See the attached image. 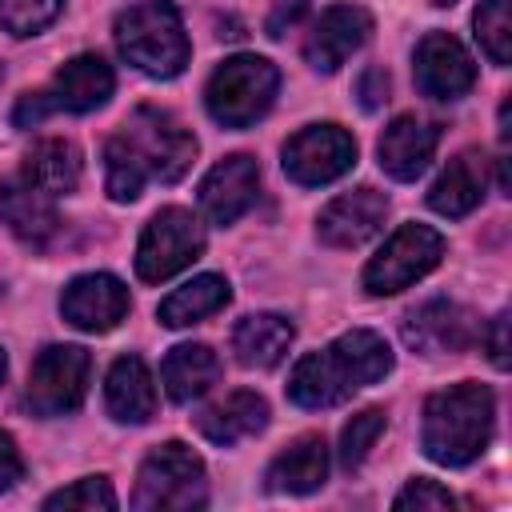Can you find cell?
I'll return each mask as SVG.
<instances>
[{"mask_svg": "<svg viewBox=\"0 0 512 512\" xmlns=\"http://www.w3.org/2000/svg\"><path fill=\"white\" fill-rule=\"evenodd\" d=\"M216 376H220V356L208 344H176L160 364L164 392L176 404H188V400L204 396L216 384Z\"/></svg>", "mask_w": 512, "mask_h": 512, "instance_id": "obj_26", "label": "cell"}, {"mask_svg": "<svg viewBox=\"0 0 512 512\" xmlns=\"http://www.w3.org/2000/svg\"><path fill=\"white\" fill-rule=\"evenodd\" d=\"M196 428H200L212 444L232 448V444H240V440H248V436H256V432L268 428V400H264L260 392L240 388V392L224 396L220 404L204 408V412L196 416Z\"/></svg>", "mask_w": 512, "mask_h": 512, "instance_id": "obj_23", "label": "cell"}, {"mask_svg": "<svg viewBox=\"0 0 512 512\" xmlns=\"http://www.w3.org/2000/svg\"><path fill=\"white\" fill-rule=\"evenodd\" d=\"M296 340V328L280 312H252L232 328V352L244 368H276Z\"/></svg>", "mask_w": 512, "mask_h": 512, "instance_id": "obj_24", "label": "cell"}, {"mask_svg": "<svg viewBox=\"0 0 512 512\" xmlns=\"http://www.w3.org/2000/svg\"><path fill=\"white\" fill-rule=\"evenodd\" d=\"M368 36H372V16L360 4H332L312 24L304 40V60L316 72H336L356 48H364Z\"/></svg>", "mask_w": 512, "mask_h": 512, "instance_id": "obj_17", "label": "cell"}, {"mask_svg": "<svg viewBox=\"0 0 512 512\" xmlns=\"http://www.w3.org/2000/svg\"><path fill=\"white\" fill-rule=\"evenodd\" d=\"M416 88L432 100H460L476 84V64L468 48L448 32H424L412 56Z\"/></svg>", "mask_w": 512, "mask_h": 512, "instance_id": "obj_13", "label": "cell"}, {"mask_svg": "<svg viewBox=\"0 0 512 512\" xmlns=\"http://www.w3.org/2000/svg\"><path fill=\"white\" fill-rule=\"evenodd\" d=\"M392 372V348L372 328H352L336 336L328 348L296 360L288 376V400L300 408H332L352 392L384 380Z\"/></svg>", "mask_w": 512, "mask_h": 512, "instance_id": "obj_2", "label": "cell"}, {"mask_svg": "<svg viewBox=\"0 0 512 512\" xmlns=\"http://www.w3.org/2000/svg\"><path fill=\"white\" fill-rule=\"evenodd\" d=\"M432 4H436V8H452L456 0H432Z\"/></svg>", "mask_w": 512, "mask_h": 512, "instance_id": "obj_37", "label": "cell"}, {"mask_svg": "<svg viewBox=\"0 0 512 512\" xmlns=\"http://www.w3.org/2000/svg\"><path fill=\"white\" fill-rule=\"evenodd\" d=\"M384 424H388V412H384V408H364V412H356V416L344 424V432H340V464H344L348 472L368 460V452L376 448Z\"/></svg>", "mask_w": 512, "mask_h": 512, "instance_id": "obj_29", "label": "cell"}, {"mask_svg": "<svg viewBox=\"0 0 512 512\" xmlns=\"http://www.w3.org/2000/svg\"><path fill=\"white\" fill-rule=\"evenodd\" d=\"M488 360L504 372L508 368V312H496L492 320H488Z\"/></svg>", "mask_w": 512, "mask_h": 512, "instance_id": "obj_35", "label": "cell"}, {"mask_svg": "<svg viewBox=\"0 0 512 512\" xmlns=\"http://www.w3.org/2000/svg\"><path fill=\"white\" fill-rule=\"evenodd\" d=\"M128 304V288L112 272H84L60 292V312L80 332H112L128 316Z\"/></svg>", "mask_w": 512, "mask_h": 512, "instance_id": "obj_15", "label": "cell"}, {"mask_svg": "<svg viewBox=\"0 0 512 512\" xmlns=\"http://www.w3.org/2000/svg\"><path fill=\"white\" fill-rule=\"evenodd\" d=\"M328 480V444L316 432L296 436L264 472L268 492H288V496H308L324 488Z\"/></svg>", "mask_w": 512, "mask_h": 512, "instance_id": "obj_21", "label": "cell"}, {"mask_svg": "<svg viewBox=\"0 0 512 512\" xmlns=\"http://www.w3.org/2000/svg\"><path fill=\"white\" fill-rule=\"evenodd\" d=\"M444 256V236L432 224H400L384 248L364 264V292L368 296H396L404 288H412L420 276H428Z\"/></svg>", "mask_w": 512, "mask_h": 512, "instance_id": "obj_8", "label": "cell"}, {"mask_svg": "<svg viewBox=\"0 0 512 512\" xmlns=\"http://www.w3.org/2000/svg\"><path fill=\"white\" fill-rule=\"evenodd\" d=\"M132 504L140 512H192V508H204L208 504L204 460L180 440L156 444L144 456L140 472H136Z\"/></svg>", "mask_w": 512, "mask_h": 512, "instance_id": "obj_5", "label": "cell"}, {"mask_svg": "<svg viewBox=\"0 0 512 512\" xmlns=\"http://www.w3.org/2000/svg\"><path fill=\"white\" fill-rule=\"evenodd\" d=\"M112 88H116L112 64H108L104 56H96V52H80V56H72V60L52 76L48 88L20 96L12 120H16L20 128H28V124L44 120L48 112H92V108L108 104Z\"/></svg>", "mask_w": 512, "mask_h": 512, "instance_id": "obj_7", "label": "cell"}, {"mask_svg": "<svg viewBox=\"0 0 512 512\" xmlns=\"http://www.w3.org/2000/svg\"><path fill=\"white\" fill-rule=\"evenodd\" d=\"M204 252V224L188 208H160L136 244V276L144 284H160L184 272Z\"/></svg>", "mask_w": 512, "mask_h": 512, "instance_id": "obj_9", "label": "cell"}, {"mask_svg": "<svg viewBox=\"0 0 512 512\" xmlns=\"http://www.w3.org/2000/svg\"><path fill=\"white\" fill-rule=\"evenodd\" d=\"M400 336L420 356H452L468 352L480 340V324L456 300H424L400 320Z\"/></svg>", "mask_w": 512, "mask_h": 512, "instance_id": "obj_12", "label": "cell"}, {"mask_svg": "<svg viewBox=\"0 0 512 512\" xmlns=\"http://www.w3.org/2000/svg\"><path fill=\"white\" fill-rule=\"evenodd\" d=\"M260 192V164L256 156L248 152H236V156H224L220 164L208 168V176L200 180V208L212 224H236L252 200Z\"/></svg>", "mask_w": 512, "mask_h": 512, "instance_id": "obj_16", "label": "cell"}, {"mask_svg": "<svg viewBox=\"0 0 512 512\" xmlns=\"http://www.w3.org/2000/svg\"><path fill=\"white\" fill-rule=\"evenodd\" d=\"M280 164L292 184L320 188V184L340 180L356 164V140L340 124H308L296 136H288Z\"/></svg>", "mask_w": 512, "mask_h": 512, "instance_id": "obj_11", "label": "cell"}, {"mask_svg": "<svg viewBox=\"0 0 512 512\" xmlns=\"http://www.w3.org/2000/svg\"><path fill=\"white\" fill-rule=\"evenodd\" d=\"M196 160V136L164 108H136L104 144V188L116 204H132L144 184H176Z\"/></svg>", "mask_w": 512, "mask_h": 512, "instance_id": "obj_1", "label": "cell"}, {"mask_svg": "<svg viewBox=\"0 0 512 512\" xmlns=\"http://www.w3.org/2000/svg\"><path fill=\"white\" fill-rule=\"evenodd\" d=\"M64 0H0V28L12 36H36L60 16Z\"/></svg>", "mask_w": 512, "mask_h": 512, "instance_id": "obj_31", "label": "cell"}, {"mask_svg": "<svg viewBox=\"0 0 512 512\" xmlns=\"http://www.w3.org/2000/svg\"><path fill=\"white\" fill-rule=\"evenodd\" d=\"M384 216H388V196L372 184H360V188L336 196L316 216V236L328 248H360L384 228Z\"/></svg>", "mask_w": 512, "mask_h": 512, "instance_id": "obj_14", "label": "cell"}, {"mask_svg": "<svg viewBox=\"0 0 512 512\" xmlns=\"http://www.w3.org/2000/svg\"><path fill=\"white\" fill-rule=\"evenodd\" d=\"M104 404L116 424H144L156 412V384L140 356H120L104 380Z\"/></svg>", "mask_w": 512, "mask_h": 512, "instance_id": "obj_22", "label": "cell"}, {"mask_svg": "<svg viewBox=\"0 0 512 512\" xmlns=\"http://www.w3.org/2000/svg\"><path fill=\"white\" fill-rule=\"evenodd\" d=\"M276 88H280L276 64L264 60V56L240 52V56H228L208 76L204 104H208V116L216 124H224V128H248V124H256L272 108Z\"/></svg>", "mask_w": 512, "mask_h": 512, "instance_id": "obj_6", "label": "cell"}, {"mask_svg": "<svg viewBox=\"0 0 512 512\" xmlns=\"http://www.w3.org/2000/svg\"><path fill=\"white\" fill-rule=\"evenodd\" d=\"M436 140H440L436 124H424L420 116H396V120L384 128L380 144H376L380 168H384L392 180H416V176L428 168V160H432V152H436Z\"/></svg>", "mask_w": 512, "mask_h": 512, "instance_id": "obj_20", "label": "cell"}, {"mask_svg": "<svg viewBox=\"0 0 512 512\" xmlns=\"http://www.w3.org/2000/svg\"><path fill=\"white\" fill-rule=\"evenodd\" d=\"M0 220L28 248H48V240L60 232L56 196H48L44 188H36L24 172H16V176H8L0 184Z\"/></svg>", "mask_w": 512, "mask_h": 512, "instance_id": "obj_18", "label": "cell"}, {"mask_svg": "<svg viewBox=\"0 0 512 512\" xmlns=\"http://www.w3.org/2000/svg\"><path fill=\"white\" fill-rule=\"evenodd\" d=\"M360 104L364 108H376L380 100H388V72L384 68H368L364 76H360Z\"/></svg>", "mask_w": 512, "mask_h": 512, "instance_id": "obj_36", "label": "cell"}, {"mask_svg": "<svg viewBox=\"0 0 512 512\" xmlns=\"http://www.w3.org/2000/svg\"><path fill=\"white\" fill-rule=\"evenodd\" d=\"M304 8H308V0H276L272 4V12H268V20H264V28H268V36L272 40H280L300 16H304Z\"/></svg>", "mask_w": 512, "mask_h": 512, "instance_id": "obj_33", "label": "cell"}, {"mask_svg": "<svg viewBox=\"0 0 512 512\" xmlns=\"http://www.w3.org/2000/svg\"><path fill=\"white\" fill-rule=\"evenodd\" d=\"M4 368H8V360H4V348H0V380H4Z\"/></svg>", "mask_w": 512, "mask_h": 512, "instance_id": "obj_38", "label": "cell"}, {"mask_svg": "<svg viewBox=\"0 0 512 512\" xmlns=\"http://www.w3.org/2000/svg\"><path fill=\"white\" fill-rule=\"evenodd\" d=\"M472 28L492 64H512V0H480Z\"/></svg>", "mask_w": 512, "mask_h": 512, "instance_id": "obj_28", "label": "cell"}, {"mask_svg": "<svg viewBox=\"0 0 512 512\" xmlns=\"http://www.w3.org/2000/svg\"><path fill=\"white\" fill-rule=\"evenodd\" d=\"M228 300H232L228 280L216 276V272H204V276H192L188 284L172 288V292L160 300L156 320H160L164 328H188V324H200L204 316L220 312Z\"/></svg>", "mask_w": 512, "mask_h": 512, "instance_id": "obj_25", "label": "cell"}, {"mask_svg": "<svg viewBox=\"0 0 512 512\" xmlns=\"http://www.w3.org/2000/svg\"><path fill=\"white\" fill-rule=\"evenodd\" d=\"M20 172L36 188H44L48 196H68L80 184V148L72 140H64V136L36 140L32 152L24 156V168Z\"/></svg>", "mask_w": 512, "mask_h": 512, "instance_id": "obj_27", "label": "cell"}, {"mask_svg": "<svg viewBox=\"0 0 512 512\" xmlns=\"http://www.w3.org/2000/svg\"><path fill=\"white\" fill-rule=\"evenodd\" d=\"M116 48L120 56L152 80H172L184 72L192 44L172 0H140L116 16Z\"/></svg>", "mask_w": 512, "mask_h": 512, "instance_id": "obj_4", "label": "cell"}, {"mask_svg": "<svg viewBox=\"0 0 512 512\" xmlns=\"http://www.w3.org/2000/svg\"><path fill=\"white\" fill-rule=\"evenodd\" d=\"M24 476V460H20V448H16V440L0 428V492H8L16 480Z\"/></svg>", "mask_w": 512, "mask_h": 512, "instance_id": "obj_34", "label": "cell"}, {"mask_svg": "<svg viewBox=\"0 0 512 512\" xmlns=\"http://www.w3.org/2000/svg\"><path fill=\"white\" fill-rule=\"evenodd\" d=\"M484 192H488V160H484V152L464 148L448 160V168L428 188V208L448 220H460L484 200Z\"/></svg>", "mask_w": 512, "mask_h": 512, "instance_id": "obj_19", "label": "cell"}, {"mask_svg": "<svg viewBox=\"0 0 512 512\" xmlns=\"http://www.w3.org/2000/svg\"><path fill=\"white\" fill-rule=\"evenodd\" d=\"M392 508H400V512H404V508H416V512H436V508H456V496H452L444 484L416 476V480H408V484L396 492Z\"/></svg>", "mask_w": 512, "mask_h": 512, "instance_id": "obj_32", "label": "cell"}, {"mask_svg": "<svg viewBox=\"0 0 512 512\" xmlns=\"http://www.w3.org/2000/svg\"><path fill=\"white\" fill-rule=\"evenodd\" d=\"M88 372H92V356L80 344H52L36 356L28 372L24 404L32 408V416H44V420L76 412L88 396Z\"/></svg>", "mask_w": 512, "mask_h": 512, "instance_id": "obj_10", "label": "cell"}, {"mask_svg": "<svg viewBox=\"0 0 512 512\" xmlns=\"http://www.w3.org/2000/svg\"><path fill=\"white\" fill-rule=\"evenodd\" d=\"M492 416H496V396L488 384L460 380L452 388L432 392L424 404V424H420L424 456L444 468L472 464L492 440Z\"/></svg>", "mask_w": 512, "mask_h": 512, "instance_id": "obj_3", "label": "cell"}, {"mask_svg": "<svg viewBox=\"0 0 512 512\" xmlns=\"http://www.w3.org/2000/svg\"><path fill=\"white\" fill-rule=\"evenodd\" d=\"M72 512V508H84V512H112L116 508V492H112V480L108 476H84L60 492H52L44 500V512Z\"/></svg>", "mask_w": 512, "mask_h": 512, "instance_id": "obj_30", "label": "cell"}]
</instances>
